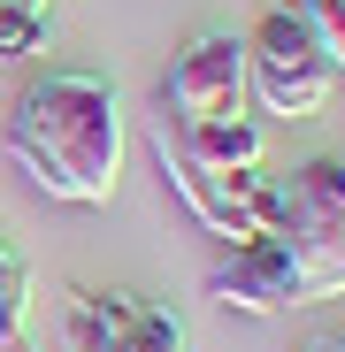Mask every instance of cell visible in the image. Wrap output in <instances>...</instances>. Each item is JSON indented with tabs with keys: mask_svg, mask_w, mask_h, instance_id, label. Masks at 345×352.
Segmentation results:
<instances>
[{
	"mask_svg": "<svg viewBox=\"0 0 345 352\" xmlns=\"http://www.w3.org/2000/svg\"><path fill=\"white\" fill-rule=\"evenodd\" d=\"M46 46V8H23V0H0V62H23V54Z\"/></svg>",
	"mask_w": 345,
	"mask_h": 352,
	"instance_id": "8",
	"label": "cell"
},
{
	"mask_svg": "<svg viewBox=\"0 0 345 352\" xmlns=\"http://www.w3.org/2000/svg\"><path fill=\"white\" fill-rule=\"evenodd\" d=\"M246 92H253L261 115H284V123H307V115L330 107L337 69H330L322 38L307 31V16L292 8V0L253 23V38H246Z\"/></svg>",
	"mask_w": 345,
	"mask_h": 352,
	"instance_id": "3",
	"label": "cell"
},
{
	"mask_svg": "<svg viewBox=\"0 0 345 352\" xmlns=\"http://www.w3.org/2000/svg\"><path fill=\"white\" fill-rule=\"evenodd\" d=\"M31 322V268L0 245V329H23Z\"/></svg>",
	"mask_w": 345,
	"mask_h": 352,
	"instance_id": "10",
	"label": "cell"
},
{
	"mask_svg": "<svg viewBox=\"0 0 345 352\" xmlns=\"http://www.w3.org/2000/svg\"><path fill=\"white\" fill-rule=\"evenodd\" d=\"M8 161L46 199L107 207L123 176V100L100 69H46L16 92L8 115Z\"/></svg>",
	"mask_w": 345,
	"mask_h": 352,
	"instance_id": "1",
	"label": "cell"
},
{
	"mask_svg": "<svg viewBox=\"0 0 345 352\" xmlns=\"http://www.w3.org/2000/svg\"><path fill=\"white\" fill-rule=\"evenodd\" d=\"M0 352H31V337L23 329H0Z\"/></svg>",
	"mask_w": 345,
	"mask_h": 352,
	"instance_id": "12",
	"label": "cell"
},
{
	"mask_svg": "<svg viewBox=\"0 0 345 352\" xmlns=\"http://www.w3.org/2000/svg\"><path fill=\"white\" fill-rule=\"evenodd\" d=\"M292 8L307 16V31H315L322 54H330V69L345 77V0H292Z\"/></svg>",
	"mask_w": 345,
	"mask_h": 352,
	"instance_id": "9",
	"label": "cell"
},
{
	"mask_svg": "<svg viewBox=\"0 0 345 352\" xmlns=\"http://www.w3.org/2000/svg\"><path fill=\"white\" fill-rule=\"evenodd\" d=\"M230 107H246V38L192 31L161 77V115L169 123H200V115H230Z\"/></svg>",
	"mask_w": 345,
	"mask_h": 352,
	"instance_id": "4",
	"label": "cell"
},
{
	"mask_svg": "<svg viewBox=\"0 0 345 352\" xmlns=\"http://www.w3.org/2000/svg\"><path fill=\"white\" fill-rule=\"evenodd\" d=\"M23 8H46V0H23Z\"/></svg>",
	"mask_w": 345,
	"mask_h": 352,
	"instance_id": "13",
	"label": "cell"
},
{
	"mask_svg": "<svg viewBox=\"0 0 345 352\" xmlns=\"http://www.w3.org/2000/svg\"><path fill=\"white\" fill-rule=\"evenodd\" d=\"M207 291H215L222 307L253 314V322H269V314H292V307H307L300 261H292V245H284L276 230H269V238H246V245H230V253L215 261Z\"/></svg>",
	"mask_w": 345,
	"mask_h": 352,
	"instance_id": "5",
	"label": "cell"
},
{
	"mask_svg": "<svg viewBox=\"0 0 345 352\" xmlns=\"http://www.w3.org/2000/svg\"><path fill=\"white\" fill-rule=\"evenodd\" d=\"M161 123H169V115H161ZM169 131H177V146L192 161H207V168H261V153H269V131L253 123L246 107L200 115V123H169Z\"/></svg>",
	"mask_w": 345,
	"mask_h": 352,
	"instance_id": "6",
	"label": "cell"
},
{
	"mask_svg": "<svg viewBox=\"0 0 345 352\" xmlns=\"http://www.w3.org/2000/svg\"><path fill=\"white\" fill-rule=\"evenodd\" d=\"M154 161L169 176V192L185 199V214L200 230H215L222 245H246V238H269V230L284 222V184L261 168H207L177 146V131L154 115Z\"/></svg>",
	"mask_w": 345,
	"mask_h": 352,
	"instance_id": "2",
	"label": "cell"
},
{
	"mask_svg": "<svg viewBox=\"0 0 345 352\" xmlns=\"http://www.w3.org/2000/svg\"><path fill=\"white\" fill-rule=\"evenodd\" d=\"M100 352H192V337H185V314L177 307H138V322L115 337V344H100Z\"/></svg>",
	"mask_w": 345,
	"mask_h": 352,
	"instance_id": "7",
	"label": "cell"
},
{
	"mask_svg": "<svg viewBox=\"0 0 345 352\" xmlns=\"http://www.w3.org/2000/svg\"><path fill=\"white\" fill-rule=\"evenodd\" d=\"M300 352H345V329H330V337H307Z\"/></svg>",
	"mask_w": 345,
	"mask_h": 352,
	"instance_id": "11",
	"label": "cell"
}]
</instances>
